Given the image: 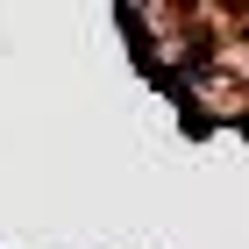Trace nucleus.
I'll return each instance as SVG.
<instances>
[{
	"mask_svg": "<svg viewBox=\"0 0 249 249\" xmlns=\"http://www.w3.org/2000/svg\"><path fill=\"white\" fill-rule=\"evenodd\" d=\"M171 100L185 107V128L192 135H213V128H235L242 121V71H221V57L185 71L171 86Z\"/></svg>",
	"mask_w": 249,
	"mask_h": 249,
	"instance_id": "nucleus-1",
	"label": "nucleus"
}]
</instances>
